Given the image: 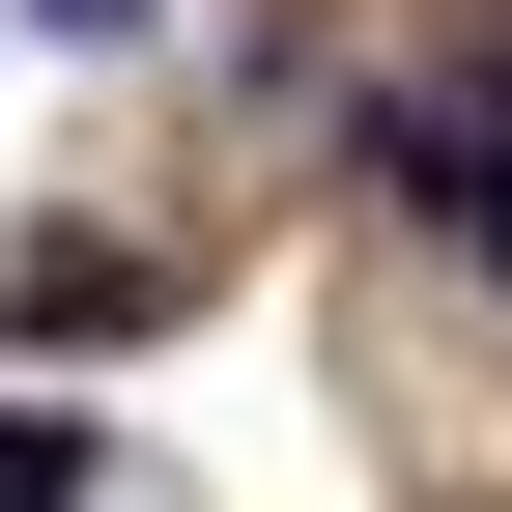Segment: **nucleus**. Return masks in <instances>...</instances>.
<instances>
[{"mask_svg": "<svg viewBox=\"0 0 512 512\" xmlns=\"http://www.w3.org/2000/svg\"><path fill=\"white\" fill-rule=\"evenodd\" d=\"M57 484H86V427H29V399H0V512H57Z\"/></svg>", "mask_w": 512, "mask_h": 512, "instance_id": "f257e3e1", "label": "nucleus"}, {"mask_svg": "<svg viewBox=\"0 0 512 512\" xmlns=\"http://www.w3.org/2000/svg\"><path fill=\"white\" fill-rule=\"evenodd\" d=\"M29 29H57V57H114V29H143V0H29Z\"/></svg>", "mask_w": 512, "mask_h": 512, "instance_id": "f03ea898", "label": "nucleus"}]
</instances>
